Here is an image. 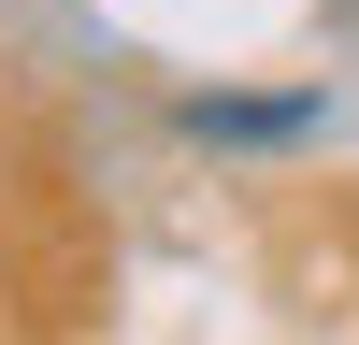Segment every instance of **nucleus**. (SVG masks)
<instances>
[{
	"instance_id": "nucleus-1",
	"label": "nucleus",
	"mask_w": 359,
	"mask_h": 345,
	"mask_svg": "<svg viewBox=\"0 0 359 345\" xmlns=\"http://www.w3.org/2000/svg\"><path fill=\"white\" fill-rule=\"evenodd\" d=\"M187 130H201V144H287V130H302V101H201Z\"/></svg>"
}]
</instances>
